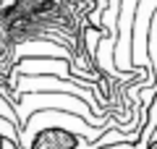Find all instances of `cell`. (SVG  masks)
I'll return each instance as SVG.
<instances>
[{"mask_svg":"<svg viewBox=\"0 0 157 149\" xmlns=\"http://www.w3.org/2000/svg\"><path fill=\"white\" fill-rule=\"evenodd\" d=\"M102 149H136L131 144H113V147H102Z\"/></svg>","mask_w":157,"mask_h":149,"instance_id":"9","label":"cell"},{"mask_svg":"<svg viewBox=\"0 0 157 149\" xmlns=\"http://www.w3.org/2000/svg\"><path fill=\"white\" fill-rule=\"evenodd\" d=\"M0 3H3V0H0Z\"/></svg>","mask_w":157,"mask_h":149,"instance_id":"13","label":"cell"},{"mask_svg":"<svg viewBox=\"0 0 157 149\" xmlns=\"http://www.w3.org/2000/svg\"><path fill=\"white\" fill-rule=\"evenodd\" d=\"M18 73L24 76H42V73H50V76H68V63L66 60H55V58H32V60H18Z\"/></svg>","mask_w":157,"mask_h":149,"instance_id":"5","label":"cell"},{"mask_svg":"<svg viewBox=\"0 0 157 149\" xmlns=\"http://www.w3.org/2000/svg\"><path fill=\"white\" fill-rule=\"evenodd\" d=\"M0 115L6 118V120H11L13 126H16V131H18V115H16V110H13V105L3 102V97H0Z\"/></svg>","mask_w":157,"mask_h":149,"instance_id":"8","label":"cell"},{"mask_svg":"<svg viewBox=\"0 0 157 149\" xmlns=\"http://www.w3.org/2000/svg\"><path fill=\"white\" fill-rule=\"evenodd\" d=\"M144 149H157V136H152V139H149V141H147V144H144Z\"/></svg>","mask_w":157,"mask_h":149,"instance_id":"10","label":"cell"},{"mask_svg":"<svg viewBox=\"0 0 157 149\" xmlns=\"http://www.w3.org/2000/svg\"><path fill=\"white\" fill-rule=\"evenodd\" d=\"M6 3H11V0H6Z\"/></svg>","mask_w":157,"mask_h":149,"instance_id":"12","label":"cell"},{"mask_svg":"<svg viewBox=\"0 0 157 149\" xmlns=\"http://www.w3.org/2000/svg\"><path fill=\"white\" fill-rule=\"evenodd\" d=\"M26 92H68V94H76L81 97L89 105L92 97H89V89H81L76 84H68L63 81L60 76H50V73H42V76H24L18 81V94H26Z\"/></svg>","mask_w":157,"mask_h":149,"instance_id":"3","label":"cell"},{"mask_svg":"<svg viewBox=\"0 0 157 149\" xmlns=\"http://www.w3.org/2000/svg\"><path fill=\"white\" fill-rule=\"evenodd\" d=\"M6 141H8V136H3V133H0V149H6Z\"/></svg>","mask_w":157,"mask_h":149,"instance_id":"11","label":"cell"},{"mask_svg":"<svg viewBox=\"0 0 157 149\" xmlns=\"http://www.w3.org/2000/svg\"><path fill=\"white\" fill-rule=\"evenodd\" d=\"M11 105H13V110H16V115H18V128H21L37 110H45V107L68 110V113H73V115H81L84 120H89L92 126H110V123L97 115L81 97L68 94V92H26L21 97V102H11Z\"/></svg>","mask_w":157,"mask_h":149,"instance_id":"1","label":"cell"},{"mask_svg":"<svg viewBox=\"0 0 157 149\" xmlns=\"http://www.w3.org/2000/svg\"><path fill=\"white\" fill-rule=\"evenodd\" d=\"M157 11V0H139L134 13V39H131V60L134 66H149V50H147V39H149V21L152 13Z\"/></svg>","mask_w":157,"mask_h":149,"instance_id":"2","label":"cell"},{"mask_svg":"<svg viewBox=\"0 0 157 149\" xmlns=\"http://www.w3.org/2000/svg\"><path fill=\"white\" fill-rule=\"evenodd\" d=\"M113 44H115V39H102L100 42V50H97V60H100V66L105 68V71H110V73H118V68L113 66Z\"/></svg>","mask_w":157,"mask_h":149,"instance_id":"6","label":"cell"},{"mask_svg":"<svg viewBox=\"0 0 157 149\" xmlns=\"http://www.w3.org/2000/svg\"><path fill=\"white\" fill-rule=\"evenodd\" d=\"M29 149H81V139L66 126H45L32 136Z\"/></svg>","mask_w":157,"mask_h":149,"instance_id":"4","label":"cell"},{"mask_svg":"<svg viewBox=\"0 0 157 149\" xmlns=\"http://www.w3.org/2000/svg\"><path fill=\"white\" fill-rule=\"evenodd\" d=\"M0 133H3V136H8L11 141L18 144V131H16V126H13L11 120H6L3 115H0ZM18 149H21V147H18Z\"/></svg>","mask_w":157,"mask_h":149,"instance_id":"7","label":"cell"}]
</instances>
